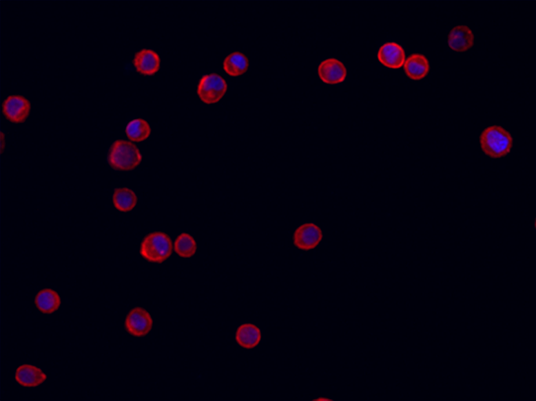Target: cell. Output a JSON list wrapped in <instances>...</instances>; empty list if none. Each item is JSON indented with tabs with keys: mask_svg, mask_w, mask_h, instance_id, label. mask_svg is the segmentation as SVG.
<instances>
[{
	"mask_svg": "<svg viewBox=\"0 0 536 401\" xmlns=\"http://www.w3.org/2000/svg\"><path fill=\"white\" fill-rule=\"evenodd\" d=\"M227 83L218 74L203 76L199 81L197 94L201 101L207 105L218 102L227 91Z\"/></svg>",
	"mask_w": 536,
	"mask_h": 401,
	"instance_id": "cell-4",
	"label": "cell"
},
{
	"mask_svg": "<svg viewBox=\"0 0 536 401\" xmlns=\"http://www.w3.org/2000/svg\"><path fill=\"white\" fill-rule=\"evenodd\" d=\"M323 239L320 227L313 223H306L300 226L294 232V246L300 250L309 251L315 249Z\"/></svg>",
	"mask_w": 536,
	"mask_h": 401,
	"instance_id": "cell-7",
	"label": "cell"
},
{
	"mask_svg": "<svg viewBox=\"0 0 536 401\" xmlns=\"http://www.w3.org/2000/svg\"><path fill=\"white\" fill-rule=\"evenodd\" d=\"M404 67L407 76L413 80H421L425 78L431 69L429 59L421 54H413L409 56Z\"/></svg>",
	"mask_w": 536,
	"mask_h": 401,
	"instance_id": "cell-13",
	"label": "cell"
},
{
	"mask_svg": "<svg viewBox=\"0 0 536 401\" xmlns=\"http://www.w3.org/2000/svg\"><path fill=\"white\" fill-rule=\"evenodd\" d=\"M35 304L43 314H52L59 310L61 305V299L56 291L45 289L37 295Z\"/></svg>",
	"mask_w": 536,
	"mask_h": 401,
	"instance_id": "cell-16",
	"label": "cell"
},
{
	"mask_svg": "<svg viewBox=\"0 0 536 401\" xmlns=\"http://www.w3.org/2000/svg\"><path fill=\"white\" fill-rule=\"evenodd\" d=\"M475 36L472 30L466 25L454 28L449 33L448 45L457 52H466L474 46Z\"/></svg>",
	"mask_w": 536,
	"mask_h": 401,
	"instance_id": "cell-11",
	"label": "cell"
},
{
	"mask_svg": "<svg viewBox=\"0 0 536 401\" xmlns=\"http://www.w3.org/2000/svg\"><path fill=\"white\" fill-rule=\"evenodd\" d=\"M132 64L136 71L141 74L152 76L159 72L161 59L156 52L152 50L143 49L135 54Z\"/></svg>",
	"mask_w": 536,
	"mask_h": 401,
	"instance_id": "cell-9",
	"label": "cell"
},
{
	"mask_svg": "<svg viewBox=\"0 0 536 401\" xmlns=\"http://www.w3.org/2000/svg\"><path fill=\"white\" fill-rule=\"evenodd\" d=\"M15 378L23 387H37L47 380L48 376L39 367L25 364L18 367Z\"/></svg>",
	"mask_w": 536,
	"mask_h": 401,
	"instance_id": "cell-12",
	"label": "cell"
},
{
	"mask_svg": "<svg viewBox=\"0 0 536 401\" xmlns=\"http://www.w3.org/2000/svg\"><path fill=\"white\" fill-rule=\"evenodd\" d=\"M151 314L144 308L136 307L130 310L125 321V328L128 334L135 337H144L153 328Z\"/></svg>",
	"mask_w": 536,
	"mask_h": 401,
	"instance_id": "cell-5",
	"label": "cell"
},
{
	"mask_svg": "<svg viewBox=\"0 0 536 401\" xmlns=\"http://www.w3.org/2000/svg\"><path fill=\"white\" fill-rule=\"evenodd\" d=\"M261 340V332L260 329L253 324H244L240 325L236 333V340L242 347L251 349L260 343Z\"/></svg>",
	"mask_w": 536,
	"mask_h": 401,
	"instance_id": "cell-15",
	"label": "cell"
},
{
	"mask_svg": "<svg viewBox=\"0 0 536 401\" xmlns=\"http://www.w3.org/2000/svg\"><path fill=\"white\" fill-rule=\"evenodd\" d=\"M482 152L494 160L506 157L511 151L513 139L511 133L499 125H492L484 129L480 137Z\"/></svg>",
	"mask_w": 536,
	"mask_h": 401,
	"instance_id": "cell-1",
	"label": "cell"
},
{
	"mask_svg": "<svg viewBox=\"0 0 536 401\" xmlns=\"http://www.w3.org/2000/svg\"><path fill=\"white\" fill-rule=\"evenodd\" d=\"M249 60L240 52H234L227 56L223 62V69L230 76L238 77L246 73Z\"/></svg>",
	"mask_w": 536,
	"mask_h": 401,
	"instance_id": "cell-18",
	"label": "cell"
},
{
	"mask_svg": "<svg viewBox=\"0 0 536 401\" xmlns=\"http://www.w3.org/2000/svg\"><path fill=\"white\" fill-rule=\"evenodd\" d=\"M5 148H6L5 133L1 132V151H2V153L4 152Z\"/></svg>",
	"mask_w": 536,
	"mask_h": 401,
	"instance_id": "cell-20",
	"label": "cell"
},
{
	"mask_svg": "<svg viewBox=\"0 0 536 401\" xmlns=\"http://www.w3.org/2000/svg\"><path fill=\"white\" fill-rule=\"evenodd\" d=\"M347 74L344 65L336 58L327 59L322 61L318 67L319 77L322 82L329 85H336L344 82Z\"/></svg>",
	"mask_w": 536,
	"mask_h": 401,
	"instance_id": "cell-10",
	"label": "cell"
},
{
	"mask_svg": "<svg viewBox=\"0 0 536 401\" xmlns=\"http://www.w3.org/2000/svg\"><path fill=\"white\" fill-rule=\"evenodd\" d=\"M107 160L113 170L127 172L137 169L141 164L143 157L135 144L118 140L110 147Z\"/></svg>",
	"mask_w": 536,
	"mask_h": 401,
	"instance_id": "cell-2",
	"label": "cell"
},
{
	"mask_svg": "<svg viewBox=\"0 0 536 401\" xmlns=\"http://www.w3.org/2000/svg\"><path fill=\"white\" fill-rule=\"evenodd\" d=\"M125 131L130 142L141 143L146 141L151 136L152 127L146 120L136 118L127 124Z\"/></svg>",
	"mask_w": 536,
	"mask_h": 401,
	"instance_id": "cell-14",
	"label": "cell"
},
{
	"mask_svg": "<svg viewBox=\"0 0 536 401\" xmlns=\"http://www.w3.org/2000/svg\"><path fill=\"white\" fill-rule=\"evenodd\" d=\"M138 197L135 192L128 188H118L114 191L112 203L114 208L122 213H128L136 208Z\"/></svg>",
	"mask_w": 536,
	"mask_h": 401,
	"instance_id": "cell-17",
	"label": "cell"
},
{
	"mask_svg": "<svg viewBox=\"0 0 536 401\" xmlns=\"http://www.w3.org/2000/svg\"><path fill=\"white\" fill-rule=\"evenodd\" d=\"M173 251L174 242L171 237L162 231L149 233L141 243V256L151 263L165 262L172 256Z\"/></svg>",
	"mask_w": 536,
	"mask_h": 401,
	"instance_id": "cell-3",
	"label": "cell"
},
{
	"mask_svg": "<svg viewBox=\"0 0 536 401\" xmlns=\"http://www.w3.org/2000/svg\"><path fill=\"white\" fill-rule=\"evenodd\" d=\"M378 59L384 67L398 69L404 65L406 52L401 45L395 43H387L379 49Z\"/></svg>",
	"mask_w": 536,
	"mask_h": 401,
	"instance_id": "cell-8",
	"label": "cell"
},
{
	"mask_svg": "<svg viewBox=\"0 0 536 401\" xmlns=\"http://www.w3.org/2000/svg\"><path fill=\"white\" fill-rule=\"evenodd\" d=\"M3 113L10 122L16 124L25 122L28 118L32 105L30 101L21 95L8 96L3 102Z\"/></svg>",
	"mask_w": 536,
	"mask_h": 401,
	"instance_id": "cell-6",
	"label": "cell"
},
{
	"mask_svg": "<svg viewBox=\"0 0 536 401\" xmlns=\"http://www.w3.org/2000/svg\"><path fill=\"white\" fill-rule=\"evenodd\" d=\"M198 249L195 238L187 232L181 233L174 242V250L182 258L194 257Z\"/></svg>",
	"mask_w": 536,
	"mask_h": 401,
	"instance_id": "cell-19",
	"label": "cell"
}]
</instances>
